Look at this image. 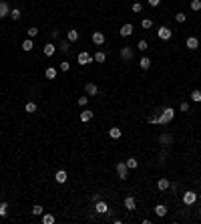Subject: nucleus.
I'll return each instance as SVG.
<instances>
[{"instance_id": "nucleus-1", "label": "nucleus", "mask_w": 201, "mask_h": 224, "mask_svg": "<svg viewBox=\"0 0 201 224\" xmlns=\"http://www.w3.org/2000/svg\"><path fill=\"white\" fill-rule=\"evenodd\" d=\"M173 117H175V109H173V107H165L163 113L159 115V123H163V125H165V123H169Z\"/></svg>"}, {"instance_id": "nucleus-2", "label": "nucleus", "mask_w": 201, "mask_h": 224, "mask_svg": "<svg viewBox=\"0 0 201 224\" xmlns=\"http://www.w3.org/2000/svg\"><path fill=\"white\" fill-rule=\"evenodd\" d=\"M157 37H159L161 41H169V38L173 37V31H171L169 27H159V31H157Z\"/></svg>"}, {"instance_id": "nucleus-3", "label": "nucleus", "mask_w": 201, "mask_h": 224, "mask_svg": "<svg viewBox=\"0 0 201 224\" xmlns=\"http://www.w3.org/2000/svg\"><path fill=\"white\" fill-rule=\"evenodd\" d=\"M76 61H79V65H91L95 59L91 57V55L87 53V51H83V53H79V57H76Z\"/></svg>"}, {"instance_id": "nucleus-4", "label": "nucleus", "mask_w": 201, "mask_h": 224, "mask_svg": "<svg viewBox=\"0 0 201 224\" xmlns=\"http://www.w3.org/2000/svg\"><path fill=\"white\" fill-rule=\"evenodd\" d=\"M127 172H129V168H127L125 162H117V174L121 180H127Z\"/></svg>"}, {"instance_id": "nucleus-5", "label": "nucleus", "mask_w": 201, "mask_h": 224, "mask_svg": "<svg viewBox=\"0 0 201 224\" xmlns=\"http://www.w3.org/2000/svg\"><path fill=\"white\" fill-rule=\"evenodd\" d=\"M10 4L6 2V0H0V18H4V16H10Z\"/></svg>"}, {"instance_id": "nucleus-6", "label": "nucleus", "mask_w": 201, "mask_h": 224, "mask_svg": "<svg viewBox=\"0 0 201 224\" xmlns=\"http://www.w3.org/2000/svg\"><path fill=\"white\" fill-rule=\"evenodd\" d=\"M195 200H197V194H195V192H185V194H183V202H185V204L187 206H191V204H195Z\"/></svg>"}, {"instance_id": "nucleus-7", "label": "nucleus", "mask_w": 201, "mask_h": 224, "mask_svg": "<svg viewBox=\"0 0 201 224\" xmlns=\"http://www.w3.org/2000/svg\"><path fill=\"white\" fill-rule=\"evenodd\" d=\"M121 59L123 61H131V59H133V46H123L121 49Z\"/></svg>"}, {"instance_id": "nucleus-8", "label": "nucleus", "mask_w": 201, "mask_h": 224, "mask_svg": "<svg viewBox=\"0 0 201 224\" xmlns=\"http://www.w3.org/2000/svg\"><path fill=\"white\" fill-rule=\"evenodd\" d=\"M95 210H97L99 214H107V212H109V206H107L105 200H97V202H95Z\"/></svg>"}, {"instance_id": "nucleus-9", "label": "nucleus", "mask_w": 201, "mask_h": 224, "mask_svg": "<svg viewBox=\"0 0 201 224\" xmlns=\"http://www.w3.org/2000/svg\"><path fill=\"white\" fill-rule=\"evenodd\" d=\"M85 91H87V95H89V97L99 95V87H97L95 83H87V85H85Z\"/></svg>"}, {"instance_id": "nucleus-10", "label": "nucleus", "mask_w": 201, "mask_h": 224, "mask_svg": "<svg viewBox=\"0 0 201 224\" xmlns=\"http://www.w3.org/2000/svg\"><path fill=\"white\" fill-rule=\"evenodd\" d=\"M131 34H133V24H131V22L123 24V27H121V37L127 38V37H131Z\"/></svg>"}, {"instance_id": "nucleus-11", "label": "nucleus", "mask_w": 201, "mask_h": 224, "mask_svg": "<svg viewBox=\"0 0 201 224\" xmlns=\"http://www.w3.org/2000/svg\"><path fill=\"white\" fill-rule=\"evenodd\" d=\"M105 41H107V37H105V32H93V42L95 45H105Z\"/></svg>"}, {"instance_id": "nucleus-12", "label": "nucleus", "mask_w": 201, "mask_h": 224, "mask_svg": "<svg viewBox=\"0 0 201 224\" xmlns=\"http://www.w3.org/2000/svg\"><path fill=\"white\" fill-rule=\"evenodd\" d=\"M42 53H44V57H53V55L57 53V46H54L53 42H46L44 49H42Z\"/></svg>"}, {"instance_id": "nucleus-13", "label": "nucleus", "mask_w": 201, "mask_h": 224, "mask_svg": "<svg viewBox=\"0 0 201 224\" xmlns=\"http://www.w3.org/2000/svg\"><path fill=\"white\" fill-rule=\"evenodd\" d=\"M54 180H57V182H58V184H65V182H66V180H68V174H66V172H65V170H58V172H57V174H54Z\"/></svg>"}, {"instance_id": "nucleus-14", "label": "nucleus", "mask_w": 201, "mask_h": 224, "mask_svg": "<svg viewBox=\"0 0 201 224\" xmlns=\"http://www.w3.org/2000/svg\"><path fill=\"white\" fill-rule=\"evenodd\" d=\"M187 49H191V51L199 49V41H197V37H189V38H187Z\"/></svg>"}, {"instance_id": "nucleus-15", "label": "nucleus", "mask_w": 201, "mask_h": 224, "mask_svg": "<svg viewBox=\"0 0 201 224\" xmlns=\"http://www.w3.org/2000/svg\"><path fill=\"white\" fill-rule=\"evenodd\" d=\"M159 141H161L163 145H171V144H173V137H171L169 133H161V135H159Z\"/></svg>"}, {"instance_id": "nucleus-16", "label": "nucleus", "mask_w": 201, "mask_h": 224, "mask_svg": "<svg viewBox=\"0 0 201 224\" xmlns=\"http://www.w3.org/2000/svg\"><path fill=\"white\" fill-rule=\"evenodd\" d=\"M32 49H34L32 38H26V41H22V51H24V53H30Z\"/></svg>"}, {"instance_id": "nucleus-17", "label": "nucleus", "mask_w": 201, "mask_h": 224, "mask_svg": "<svg viewBox=\"0 0 201 224\" xmlns=\"http://www.w3.org/2000/svg\"><path fill=\"white\" fill-rule=\"evenodd\" d=\"M135 206H137L135 198H133V196H127V198H125V208H127V210H135Z\"/></svg>"}, {"instance_id": "nucleus-18", "label": "nucleus", "mask_w": 201, "mask_h": 224, "mask_svg": "<svg viewBox=\"0 0 201 224\" xmlns=\"http://www.w3.org/2000/svg\"><path fill=\"white\" fill-rule=\"evenodd\" d=\"M44 77H46V79H50V81H54V79H57V69H54V67H48V69L44 71Z\"/></svg>"}, {"instance_id": "nucleus-19", "label": "nucleus", "mask_w": 201, "mask_h": 224, "mask_svg": "<svg viewBox=\"0 0 201 224\" xmlns=\"http://www.w3.org/2000/svg\"><path fill=\"white\" fill-rule=\"evenodd\" d=\"M79 117H80V121H83V123H87V121H91V119H93V111H89V109H85V111H83V113H80V115H79Z\"/></svg>"}, {"instance_id": "nucleus-20", "label": "nucleus", "mask_w": 201, "mask_h": 224, "mask_svg": "<svg viewBox=\"0 0 201 224\" xmlns=\"http://www.w3.org/2000/svg\"><path fill=\"white\" fill-rule=\"evenodd\" d=\"M169 186H171V184H169V180H167V178H161L159 182H157V188H159L161 192H165V190H167Z\"/></svg>"}, {"instance_id": "nucleus-21", "label": "nucleus", "mask_w": 201, "mask_h": 224, "mask_svg": "<svg viewBox=\"0 0 201 224\" xmlns=\"http://www.w3.org/2000/svg\"><path fill=\"white\" fill-rule=\"evenodd\" d=\"M121 135H123V131H121L119 127H111V129H109V137H113V139H119Z\"/></svg>"}, {"instance_id": "nucleus-22", "label": "nucleus", "mask_w": 201, "mask_h": 224, "mask_svg": "<svg viewBox=\"0 0 201 224\" xmlns=\"http://www.w3.org/2000/svg\"><path fill=\"white\" fill-rule=\"evenodd\" d=\"M155 214H157L159 218H163L165 214H167V208H165L163 204H157V206H155Z\"/></svg>"}, {"instance_id": "nucleus-23", "label": "nucleus", "mask_w": 201, "mask_h": 224, "mask_svg": "<svg viewBox=\"0 0 201 224\" xmlns=\"http://www.w3.org/2000/svg\"><path fill=\"white\" fill-rule=\"evenodd\" d=\"M93 59H95L97 63H101V65H103V63L107 61V55L103 53V51H99V53H95V57H93Z\"/></svg>"}, {"instance_id": "nucleus-24", "label": "nucleus", "mask_w": 201, "mask_h": 224, "mask_svg": "<svg viewBox=\"0 0 201 224\" xmlns=\"http://www.w3.org/2000/svg\"><path fill=\"white\" fill-rule=\"evenodd\" d=\"M32 214L34 216H42V214H44V208H42L40 204H34L32 206Z\"/></svg>"}, {"instance_id": "nucleus-25", "label": "nucleus", "mask_w": 201, "mask_h": 224, "mask_svg": "<svg viewBox=\"0 0 201 224\" xmlns=\"http://www.w3.org/2000/svg\"><path fill=\"white\" fill-rule=\"evenodd\" d=\"M141 27H143L145 31H149V28H153V20L151 18H143L141 20Z\"/></svg>"}, {"instance_id": "nucleus-26", "label": "nucleus", "mask_w": 201, "mask_h": 224, "mask_svg": "<svg viewBox=\"0 0 201 224\" xmlns=\"http://www.w3.org/2000/svg\"><path fill=\"white\" fill-rule=\"evenodd\" d=\"M139 67H141V69H143V71H147V69H149V67H151V61H149V59H147V57H143V59H141V63H139Z\"/></svg>"}, {"instance_id": "nucleus-27", "label": "nucleus", "mask_w": 201, "mask_h": 224, "mask_svg": "<svg viewBox=\"0 0 201 224\" xmlns=\"http://www.w3.org/2000/svg\"><path fill=\"white\" fill-rule=\"evenodd\" d=\"M125 163H127V168H129V170H135V168L139 166V162H137L135 158H129V160H127Z\"/></svg>"}, {"instance_id": "nucleus-28", "label": "nucleus", "mask_w": 201, "mask_h": 224, "mask_svg": "<svg viewBox=\"0 0 201 224\" xmlns=\"http://www.w3.org/2000/svg\"><path fill=\"white\" fill-rule=\"evenodd\" d=\"M191 101H195V103H199V101H201V91H199V89L191 91Z\"/></svg>"}, {"instance_id": "nucleus-29", "label": "nucleus", "mask_w": 201, "mask_h": 224, "mask_svg": "<svg viewBox=\"0 0 201 224\" xmlns=\"http://www.w3.org/2000/svg\"><path fill=\"white\" fill-rule=\"evenodd\" d=\"M68 41H71V42H76V41H79V32H76L75 28H72V31H68Z\"/></svg>"}, {"instance_id": "nucleus-30", "label": "nucleus", "mask_w": 201, "mask_h": 224, "mask_svg": "<svg viewBox=\"0 0 201 224\" xmlns=\"http://www.w3.org/2000/svg\"><path fill=\"white\" fill-rule=\"evenodd\" d=\"M26 34H28V38H36V37H38V28H36V27H30V28L26 31Z\"/></svg>"}, {"instance_id": "nucleus-31", "label": "nucleus", "mask_w": 201, "mask_h": 224, "mask_svg": "<svg viewBox=\"0 0 201 224\" xmlns=\"http://www.w3.org/2000/svg\"><path fill=\"white\" fill-rule=\"evenodd\" d=\"M10 18L12 20H20V8H12L10 10Z\"/></svg>"}, {"instance_id": "nucleus-32", "label": "nucleus", "mask_w": 201, "mask_h": 224, "mask_svg": "<svg viewBox=\"0 0 201 224\" xmlns=\"http://www.w3.org/2000/svg\"><path fill=\"white\" fill-rule=\"evenodd\" d=\"M53 222H54L53 214H42V224H53Z\"/></svg>"}, {"instance_id": "nucleus-33", "label": "nucleus", "mask_w": 201, "mask_h": 224, "mask_svg": "<svg viewBox=\"0 0 201 224\" xmlns=\"http://www.w3.org/2000/svg\"><path fill=\"white\" fill-rule=\"evenodd\" d=\"M61 51L62 53H68V51H71V41H62L61 42Z\"/></svg>"}, {"instance_id": "nucleus-34", "label": "nucleus", "mask_w": 201, "mask_h": 224, "mask_svg": "<svg viewBox=\"0 0 201 224\" xmlns=\"http://www.w3.org/2000/svg\"><path fill=\"white\" fill-rule=\"evenodd\" d=\"M191 10H201V0H191Z\"/></svg>"}, {"instance_id": "nucleus-35", "label": "nucleus", "mask_w": 201, "mask_h": 224, "mask_svg": "<svg viewBox=\"0 0 201 224\" xmlns=\"http://www.w3.org/2000/svg\"><path fill=\"white\" fill-rule=\"evenodd\" d=\"M24 109H26V113H34V111H36V103H26V107H24Z\"/></svg>"}, {"instance_id": "nucleus-36", "label": "nucleus", "mask_w": 201, "mask_h": 224, "mask_svg": "<svg viewBox=\"0 0 201 224\" xmlns=\"http://www.w3.org/2000/svg\"><path fill=\"white\" fill-rule=\"evenodd\" d=\"M6 212H8V204L6 202H0V216H6Z\"/></svg>"}, {"instance_id": "nucleus-37", "label": "nucleus", "mask_w": 201, "mask_h": 224, "mask_svg": "<svg viewBox=\"0 0 201 224\" xmlns=\"http://www.w3.org/2000/svg\"><path fill=\"white\" fill-rule=\"evenodd\" d=\"M137 49H139V51H147L149 49L147 41H139V42H137Z\"/></svg>"}, {"instance_id": "nucleus-38", "label": "nucleus", "mask_w": 201, "mask_h": 224, "mask_svg": "<svg viewBox=\"0 0 201 224\" xmlns=\"http://www.w3.org/2000/svg\"><path fill=\"white\" fill-rule=\"evenodd\" d=\"M141 10H143V4H141L139 0H135L133 2V12H141Z\"/></svg>"}, {"instance_id": "nucleus-39", "label": "nucleus", "mask_w": 201, "mask_h": 224, "mask_svg": "<svg viewBox=\"0 0 201 224\" xmlns=\"http://www.w3.org/2000/svg\"><path fill=\"white\" fill-rule=\"evenodd\" d=\"M185 18H187V16L183 14V12H177V14H175V20H177L179 24H181V22H185Z\"/></svg>"}, {"instance_id": "nucleus-40", "label": "nucleus", "mask_w": 201, "mask_h": 224, "mask_svg": "<svg viewBox=\"0 0 201 224\" xmlns=\"http://www.w3.org/2000/svg\"><path fill=\"white\" fill-rule=\"evenodd\" d=\"M58 69H61L62 73H66L68 69H71V65H68V61H62V63H61V67H58Z\"/></svg>"}, {"instance_id": "nucleus-41", "label": "nucleus", "mask_w": 201, "mask_h": 224, "mask_svg": "<svg viewBox=\"0 0 201 224\" xmlns=\"http://www.w3.org/2000/svg\"><path fill=\"white\" fill-rule=\"evenodd\" d=\"M87 103H89V97H85V95L79 97V105H80V107H87Z\"/></svg>"}, {"instance_id": "nucleus-42", "label": "nucleus", "mask_w": 201, "mask_h": 224, "mask_svg": "<svg viewBox=\"0 0 201 224\" xmlns=\"http://www.w3.org/2000/svg\"><path fill=\"white\" fill-rule=\"evenodd\" d=\"M181 111H183V113H187V111H189V103L183 101V103H181Z\"/></svg>"}, {"instance_id": "nucleus-43", "label": "nucleus", "mask_w": 201, "mask_h": 224, "mask_svg": "<svg viewBox=\"0 0 201 224\" xmlns=\"http://www.w3.org/2000/svg\"><path fill=\"white\" fill-rule=\"evenodd\" d=\"M161 0H149V6H159Z\"/></svg>"}, {"instance_id": "nucleus-44", "label": "nucleus", "mask_w": 201, "mask_h": 224, "mask_svg": "<svg viewBox=\"0 0 201 224\" xmlns=\"http://www.w3.org/2000/svg\"><path fill=\"white\" fill-rule=\"evenodd\" d=\"M149 123H159V117H149Z\"/></svg>"}, {"instance_id": "nucleus-45", "label": "nucleus", "mask_w": 201, "mask_h": 224, "mask_svg": "<svg viewBox=\"0 0 201 224\" xmlns=\"http://www.w3.org/2000/svg\"><path fill=\"white\" fill-rule=\"evenodd\" d=\"M199 216H201V210H199Z\"/></svg>"}, {"instance_id": "nucleus-46", "label": "nucleus", "mask_w": 201, "mask_h": 224, "mask_svg": "<svg viewBox=\"0 0 201 224\" xmlns=\"http://www.w3.org/2000/svg\"><path fill=\"white\" fill-rule=\"evenodd\" d=\"M199 65H201V63H199Z\"/></svg>"}]
</instances>
